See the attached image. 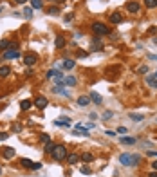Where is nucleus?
I'll use <instances>...</instances> for the list:
<instances>
[{"mask_svg": "<svg viewBox=\"0 0 157 177\" xmlns=\"http://www.w3.org/2000/svg\"><path fill=\"white\" fill-rule=\"evenodd\" d=\"M74 65H76L74 60H65V62H63V67H65V69H74Z\"/></svg>", "mask_w": 157, "mask_h": 177, "instance_id": "27", "label": "nucleus"}, {"mask_svg": "<svg viewBox=\"0 0 157 177\" xmlns=\"http://www.w3.org/2000/svg\"><path fill=\"white\" fill-rule=\"evenodd\" d=\"M126 9H128L130 13H137L139 11V2H128L126 4Z\"/></svg>", "mask_w": 157, "mask_h": 177, "instance_id": "12", "label": "nucleus"}, {"mask_svg": "<svg viewBox=\"0 0 157 177\" xmlns=\"http://www.w3.org/2000/svg\"><path fill=\"white\" fill-rule=\"evenodd\" d=\"M146 72H148V67H146V65H143L139 69V74H146Z\"/></svg>", "mask_w": 157, "mask_h": 177, "instance_id": "36", "label": "nucleus"}, {"mask_svg": "<svg viewBox=\"0 0 157 177\" xmlns=\"http://www.w3.org/2000/svg\"><path fill=\"white\" fill-rule=\"evenodd\" d=\"M132 121H143V114H130Z\"/></svg>", "mask_w": 157, "mask_h": 177, "instance_id": "31", "label": "nucleus"}, {"mask_svg": "<svg viewBox=\"0 0 157 177\" xmlns=\"http://www.w3.org/2000/svg\"><path fill=\"white\" fill-rule=\"evenodd\" d=\"M148 177H157V170H155V172H150Z\"/></svg>", "mask_w": 157, "mask_h": 177, "instance_id": "44", "label": "nucleus"}, {"mask_svg": "<svg viewBox=\"0 0 157 177\" xmlns=\"http://www.w3.org/2000/svg\"><path fill=\"white\" fill-rule=\"evenodd\" d=\"M67 161H69L71 165H76L78 161H81V159H80V155H78V154H69V155H67Z\"/></svg>", "mask_w": 157, "mask_h": 177, "instance_id": "16", "label": "nucleus"}, {"mask_svg": "<svg viewBox=\"0 0 157 177\" xmlns=\"http://www.w3.org/2000/svg\"><path fill=\"white\" fill-rule=\"evenodd\" d=\"M105 134H107V136H110V137H112V136H116V134H117V132H114V130H107V132H105Z\"/></svg>", "mask_w": 157, "mask_h": 177, "instance_id": "40", "label": "nucleus"}, {"mask_svg": "<svg viewBox=\"0 0 157 177\" xmlns=\"http://www.w3.org/2000/svg\"><path fill=\"white\" fill-rule=\"evenodd\" d=\"M9 72H11V69H9L7 65L0 67V78H7V76H9Z\"/></svg>", "mask_w": 157, "mask_h": 177, "instance_id": "18", "label": "nucleus"}, {"mask_svg": "<svg viewBox=\"0 0 157 177\" xmlns=\"http://www.w3.org/2000/svg\"><path fill=\"white\" fill-rule=\"evenodd\" d=\"M139 159H141V155H137V154H128V152H125V154L119 155V163L125 165V166H135L137 163H139Z\"/></svg>", "mask_w": 157, "mask_h": 177, "instance_id": "1", "label": "nucleus"}, {"mask_svg": "<svg viewBox=\"0 0 157 177\" xmlns=\"http://www.w3.org/2000/svg\"><path fill=\"white\" fill-rule=\"evenodd\" d=\"M51 2H58V4H63L65 0H51Z\"/></svg>", "mask_w": 157, "mask_h": 177, "instance_id": "47", "label": "nucleus"}, {"mask_svg": "<svg viewBox=\"0 0 157 177\" xmlns=\"http://www.w3.org/2000/svg\"><path fill=\"white\" fill-rule=\"evenodd\" d=\"M49 141H51V139H49V136H47V134H42V136H40V143H43V145H47V143H49Z\"/></svg>", "mask_w": 157, "mask_h": 177, "instance_id": "32", "label": "nucleus"}, {"mask_svg": "<svg viewBox=\"0 0 157 177\" xmlns=\"http://www.w3.org/2000/svg\"><path fill=\"white\" fill-rule=\"evenodd\" d=\"M52 92H54V94H61V96H65V98H71V92H69V90H65L63 87H56V85H54V88H52Z\"/></svg>", "mask_w": 157, "mask_h": 177, "instance_id": "9", "label": "nucleus"}, {"mask_svg": "<svg viewBox=\"0 0 157 177\" xmlns=\"http://www.w3.org/2000/svg\"><path fill=\"white\" fill-rule=\"evenodd\" d=\"M9 47H11V42H7V40H0V49H2V51H7Z\"/></svg>", "mask_w": 157, "mask_h": 177, "instance_id": "25", "label": "nucleus"}, {"mask_svg": "<svg viewBox=\"0 0 157 177\" xmlns=\"http://www.w3.org/2000/svg\"><path fill=\"white\" fill-rule=\"evenodd\" d=\"M24 14H26L27 18H31V16H33V7H27V6H26V7H24Z\"/></svg>", "mask_w": 157, "mask_h": 177, "instance_id": "30", "label": "nucleus"}, {"mask_svg": "<svg viewBox=\"0 0 157 177\" xmlns=\"http://www.w3.org/2000/svg\"><path fill=\"white\" fill-rule=\"evenodd\" d=\"M146 81H148V85H150V87L157 88V72H155V74H150V76H146Z\"/></svg>", "mask_w": 157, "mask_h": 177, "instance_id": "10", "label": "nucleus"}, {"mask_svg": "<svg viewBox=\"0 0 157 177\" xmlns=\"http://www.w3.org/2000/svg\"><path fill=\"white\" fill-rule=\"evenodd\" d=\"M148 33H152V34H155V33H157V27H150V29H148Z\"/></svg>", "mask_w": 157, "mask_h": 177, "instance_id": "43", "label": "nucleus"}, {"mask_svg": "<svg viewBox=\"0 0 157 177\" xmlns=\"http://www.w3.org/2000/svg\"><path fill=\"white\" fill-rule=\"evenodd\" d=\"M134 143H135L134 137H126V136L121 137V145H134Z\"/></svg>", "mask_w": 157, "mask_h": 177, "instance_id": "22", "label": "nucleus"}, {"mask_svg": "<svg viewBox=\"0 0 157 177\" xmlns=\"http://www.w3.org/2000/svg\"><path fill=\"white\" fill-rule=\"evenodd\" d=\"M90 103V96H80L78 98V105L80 107H87Z\"/></svg>", "mask_w": 157, "mask_h": 177, "instance_id": "11", "label": "nucleus"}, {"mask_svg": "<svg viewBox=\"0 0 157 177\" xmlns=\"http://www.w3.org/2000/svg\"><path fill=\"white\" fill-rule=\"evenodd\" d=\"M31 107H33V101H31V100H22V101H20V109H22V110H29Z\"/></svg>", "mask_w": 157, "mask_h": 177, "instance_id": "13", "label": "nucleus"}, {"mask_svg": "<svg viewBox=\"0 0 157 177\" xmlns=\"http://www.w3.org/2000/svg\"><path fill=\"white\" fill-rule=\"evenodd\" d=\"M42 168V163H34V166H33V170H40Z\"/></svg>", "mask_w": 157, "mask_h": 177, "instance_id": "41", "label": "nucleus"}, {"mask_svg": "<svg viewBox=\"0 0 157 177\" xmlns=\"http://www.w3.org/2000/svg\"><path fill=\"white\" fill-rule=\"evenodd\" d=\"M152 166H154V170H157V161H152Z\"/></svg>", "mask_w": 157, "mask_h": 177, "instance_id": "45", "label": "nucleus"}, {"mask_svg": "<svg viewBox=\"0 0 157 177\" xmlns=\"http://www.w3.org/2000/svg\"><path fill=\"white\" fill-rule=\"evenodd\" d=\"M92 49H94V51H101V49H103V43L97 40V38H94V40H92Z\"/></svg>", "mask_w": 157, "mask_h": 177, "instance_id": "21", "label": "nucleus"}, {"mask_svg": "<svg viewBox=\"0 0 157 177\" xmlns=\"http://www.w3.org/2000/svg\"><path fill=\"white\" fill-rule=\"evenodd\" d=\"M58 72H60V71H58V69H51V71H49V72H47V74H45V76L49 78V80H51V78H54V76L58 74Z\"/></svg>", "mask_w": 157, "mask_h": 177, "instance_id": "29", "label": "nucleus"}, {"mask_svg": "<svg viewBox=\"0 0 157 177\" xmlns=\"http://www.w3.org/2000/svg\"><path fill=\"white\" fill-rule=\"evenodd\" d=\"M112 116H114V112H112V110H107L105 114H103V119H112Z\"/></svg>", "mask_w": 157, "mask_h": 177, "instance_id": "33", "label": "nucleus"}, {"mask_svg": "<svg viewBox=\"0 0 157 177\" xmlns=\"http://www.w3.org/2000/svg\"><path fill=\"white\" fill-rule=\"evenodd\" d=\"M58 13H60V7H58V6H52V7L47 9V14H51V16H52V14H58Z\"/></svg>", "mask_w": 157, "mask_h": 177, "instance_id": "26", "label": "nucleus"}, {"mask_svg": "<svg viewBox=\"0 0 157 177\" xmlns=\"http://www.w3.org/2000/svg\"><path fill=\"white\" fill-rule=\"evenodd\" d=\"M148 155L150 157H157V152L155 150H148Z\"/></svg>", "mask_w": 157, "mask_h": 177, "instance_id": "39", "label": "nucleus"}, {"mask_svg": "<svg viewBox=\"0 0 157 177\" xmlns=\"http://www.w3.org/2000/svg\"><path fill=\"white\" fill-rule=\"evenodd\" d=\"M20 56V52H18V49H7L6 52H4V60H14V58Z\"/></svg>", "mask_w": 157, "mask_h": 177, "instance_id": "4", "label": "nucleus"}, {"mask_svg": "<svg viewBox=\"0 0 157 177\" xmlns=\"http://www.w3.org/2000/svg\"><path fill=\"white\" fill-rule=\"evenodd\" d=\"M7 139V134L6 132H0V141H6Z\"/></svg>", "mask_w": 157, "mask_h": 177, "instance_id": "38", "label": "nucleus"}, {"mask_svg": "<svg viewBox=\"0 0 157 177\" xmlns=\"http://www.w3.org/2000/svg\"><path fill=\"white\" fill-rule=\"evenodd\" d=\"M14 2H16V4H26L27 0H14Z\"/></svg>", "mask_w": 157, "mask_h": 177, "instance_id": "46", "label": "nucleus"}, {"mask_svg": "<svg viewBox=\"0 0 157 177\" xmlns=\"http://www.w3.org/2000/svg\"><path fill=\"white\" fill-rule=\"evenodd\" d=\"M47 103H49V101H47V98H45V96H38L36 100H34V105H36L38 109H45Z\"/></svg>", "mask_w": 157, "mask_h": 177, "instance_id": "7", "label": "nucleus"}, {"mask_svg": "<svg viewBox=\"0 0 157 177\" xmlns=\"http://www.w3.org/2000/svg\"><path fill=\"white\" fill-rule=\"evenodd\" d=\"M0 174H2V168H0Z\"/></svg>", "mask_w": 157, "mask_h": 177, "instance_id": "48", "label": "nucleus"}, {"mask_svg": "<svg viewBox=\"0 0 157 177\" xmlns=\"http://www.w3.org/2000/svg\"><path fill=\"white\" fill-rule=\"evenodd\" d=\"M36 60H38V56L34 54V52H29V54H26L24 56V63H26V65H34V63H36Z\"/></svg>", "mask_w": 157, "mask_h": 177, "instance_id": "5", "label": "nucleus"}, {"mask_svg": "<svg viewBox=\"0 0 157 177\" xmlns=\"http://www.w3.org/2000/svg\"><path fill=\"white\" fill-rule=\"evenodd\" d=\"M110 22L112 24H121V22H123V18H121L119 13H112L110 14Z\"/></svg>", "mask_w": 157, "mask_h": 177, "instance_id": "15", "label": "nucleus"}, {"mask_svg": "<svg viewBox=\"0 0 157 177\" xmlns=\"http://www.w3.org/2000/svg\"><path fill=\"white\" fill-rule=\"evenodd\" d=\"M65 36H63V34H58V36L54 38V45H56V49H63L65 47Z\"/></svg>", "mask_w": 157, "mask_h": 177, "instance_id": "8", "label": "nucleus"}, {"mask_svg": "<svg viewBox=\"0 0 157 177\" xmlns=\"http://www.w3.org/2000/svg\"><path fill=\"white\" fill-rule=\"evenodd\" d=\"M13 130H14V132H20V130H22V127L18 125V123H14V125H13Z\"/></svg>", "mask_w": 157, "mask_h": 177, "instance_id": "37", "label": "nucleus"}, {"mask_svg": "<svg viewBox=\"0 0 157 177\" xmlns=\"http://www.w3.org/2000/svg\"><path fill=\"white\" fill-rule=\"evenodd\" d=\"M80 159L83 161V163H90V161L94 159V155H92L90 152H85V154H81V155H80Z\"/></svg>", "mask_w": 157, "mask_h": 177, "instance_id": "14", "label": "nucleus"}, {"mask_svg": "<svg viewBox=\"0 0 157 177\" xmlns=\"http://www.w3.org/2000/svg\"><path fill=\"white\" fill-rule=\"evenodd\" d=\"M92 31H94L96 34H110V29L105 26V24H101V22H94L92 24Z\"/></svg>", "mask_w": 157, "mask_h": 177, "instance_id": "3", "label": "nucleus"}, {"mask_svg": "<svg viewBox=\"0 0 157 177\" xmlns=\"http://www.w3.org/2000/svg\"><path fill=\"white\" fill-rule=\"evenodd\" d=\"M31 7L33 9H42L43 7V2H42V0H31Z\"/></svg>", "mask_w": 157, "mask_h": 177, "instance_id": "23", "label": "nucleus"}, {"mask_svg": "<svg viewBox=\"0 0 157 177\" xmlns=\"http://www.w3.org/2000/svg\"><path fill=\"white\" fill-rule=\"evenodd\" d=\"M90 101H94L96 105H99L101 103V96L97 94V92H90Z\"/></svg>", "mask_w": 157, "mask_h": 177, "instance_id": "20", "label": "nucleus"}, {"mask_svg": "<svg viewBox=\"0 0 157 177\" xmlns=\"http://www.w3.org/2000/svg\"><path fill=\"white\" fill-rule=\"evenodd\" d=\"M145 6L152 9V7H157V0H145Z\"/></svg>", "mask_w": 157, "mask_h": 177, "instance_id": "28", "label": "nucleus"}, {"mask_svg": "<svg viewBox=\"0 0 157 177\" xmlns=\"http://www.w3.org/2000/svg\"><path fill=\"white\" fill-rule=\"evenodd\" d=\"M116 132H117V134H121V136H125V134H126V132H128V130H126L125 127H119V128H117Z\"/></svg>", "mask_w": 157, "mask_h": 177, "instance_id": "35", "label": "nucleus"}, {"mask_svg": "<svg viewBox=\"0 0 157 177\" xmlns=\"http://www.w3.org/2000/svg\"><path fill=\"white\" fill-rule=\"evenodd\" d=\"M81 174L90 175V168H89V166H85V165H83V166H81Z\"/></svg>", "mask_w": 157, "mask_h": 177, "instance_id": "34", "label": "nucleus"}, {"mask_svg": "<svg viewBox=\"0 0 157 177\" xmlns=\"http://www.w3.org/2000/svg\"><path fill=\"white\" fill-rule=\"evenodd\" d=\"M20 163H22V166H26V168H31V170H33V166H34V163H33L31 159H27V157L20 159Z\"/></svg>", "mask_w": 157, "mask_h": 177, "instance_id": "17", "label": "nucleus"}, {"mask_svg": "<svg viewBox=\"0 0 157 177\" xmlns=\"http://www.w3.org/2000/svg\"><path fill=\"white\" fill-rule=\"evenodd\" d=\"M54 148H56V143H51V141H49L43 150H45V154H52V152H54Z\"/></svg>", "mask_w": 157, "mask_h": 177, "instance_id": "19", "label": "nucleus"}, {"mask_svg": "<svg viewBox=\"0 0 157 177\" xmlns=\"http://www.w3.org/2000/svg\"><path fill=\"white\" fill-rule=\"evenodd\" d=\"M65 85L74 87V85H76V78H74V76H67V78H65Z\"/></svg>", "mask_w": 157, "mask_h": 177, "instance_id": "24", "label": "nucleus"}, {"mask_svg": "<svg viewBox=\"0 0 157 177\" xmlns=\"http://www.w3.org/2000/svg\"><path fill=\"white\" fill-rule=\"evenodd\" d=\"M71 20H72V13H69L67 16H65V22H71Z\"/></svg>", "mask_w": 157, "mask_h": 177, "instance_id": "42", "label": "nucleus"}, {"mask_svg": "<svg viewBox=\"0 0 157 177\" xmlns=\"http://www.w3.org/2000/svg\"><path fill=\"white\" fill-rule=\"evenodd\" d=\"M2 155L6 157V159H13V157L16 155V152H14V148H11V146H4L2 148Z\"/></svg>", "mask_w": 157, "mask_h": 177, "instance_id": "6", "label": "nucleus"}, {"mask_svg": "<svg viewBox=\"0 0 157 177\" xmlns=\"http://www.w3.org/2000/svg\"><path fill=\"white\" fill-rule=\"evenodd\" d=\"M67 148L63 145H56V148L54 152H52V159L54 161H63V159H67Z\"/></svg>", "mask_w": 157, "mask_h": 177, "instance_id": "2", "label": "nucleus"}]
</instances>
